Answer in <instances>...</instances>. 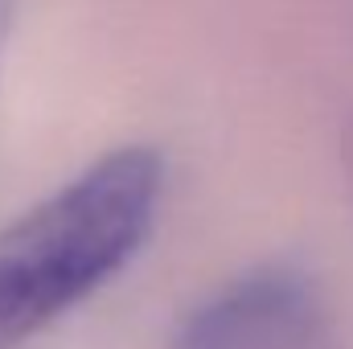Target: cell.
Here are the masks:
<instances>
[{"instance_id":"3","label":"cell","mask_w":353,"mask_h":349,"mask_svg":"<svg viewBox=\"0 0 353 349\" xmlns=\"http://www.w3.org/2000/svg\"><path fill=\"white\" fill-rule=\"evenodd\" d=\"M12 12H17V0H0V46H4V37L12 29Z\"/></svg>"},{"instance_id":"1","label":"cell","mask_w":353,"mask_h":349,"mask_svg":"<svg viewBox=\"0 0 353 349\" xmlns=\"http://www.w3.org/2000/svg\"><path fill=\"white\" fill-rule=\"evenodd\" d=\"M165 189L152 148H115L0 226V349H21L144 247Z\"/></svg>"},{"instance_id":"2","label":"cell","mask_w":353,"mask_h":349,"mask_svg":"<svg viewBox=\"0 0 353 349\" xmlns=\"http://www.w3.org/2000/svg\"><path fill=\"white\" fill-rule=\"evenodd\" d=\"M169 349H345V337L312 275L267 263L185 312Z\"/></svg>"}]
</instances>
